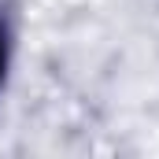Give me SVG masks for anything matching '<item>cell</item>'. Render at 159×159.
Listing matches in <instances>:
<instances>
[{
	"instance_id": "obj_1",
	"label": "cell",
	"mask_w": 159,
	"mask_h": 159,
	"mask_svg": "<svg viewBox=\"0 0 159 159\" xmlns=\"http://www.w3.org/2000/svg\"><path fill=\"white\" fill-rule=\"evenodd\" d=\"M4 63H7V41H4V30H0V81H4Z\"/></svg>"
}]
</instances>
